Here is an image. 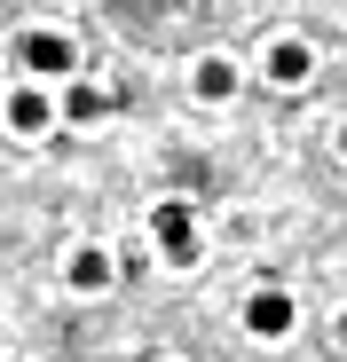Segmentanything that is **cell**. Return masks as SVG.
Listing matches in <instances>:
<instances>
[{"label":"cell","instance_id":"1","mask_svg":"<svg viewBox=\"0 0 347 362\" xmlns=\"http://www.w3.org/2000/svg\"><path fill=\"white\" fill-rule=\"evenodd\" d=\"M150 236H158V252H166L174 268H198V221H190V205H182V197L150 205Z\"/></svg>","mask_w":347,"mask_h":362},{"label":"cell","instance_id":"2","mask_svg":"<svg viewBox=\"0 0 347 362\" xmlns=\"http://www.w3.org/2000/svg\"><path fill=\"white\" fill-rule=\"evenodd\" d=\"M245 331L253 339H284V331H292V299H284V291H253L245 299Z\"/></svg>","mask_w":347,"mask_h":362},{"label":"cell","instance_id":"3","mask_svg":"<svg viewBox=\"0 0 347 362\" xmlns=\"http://www.w3.org/2000/svg\"><path fill=\"white\" fill-rule=\"evenodd\" d=\"M24 64H32L40 79H72V40H64V32H32V40H24Z\"/></svg>","mask_w":347,"mask_h":362},{"label":"cell","instance_id":"4","mask_svg":"<svg viewBox=\"0 0 347 362\" xmlns=\"http://www.w3.org/2000/svg\"><path fill=\"white\" fill-rule=\"evenodd\" d=\"M308 71H316V47H300V40L268 47V79H276V87H308Z\"/></svg>","mask_w":347,"mask_h":362},{"label":"cell","instance_id":"5","mask_svg":"<svg viewBox=\"0 0 347 362\" xmlns=\"http://www.w3.org/2000/svg\"><path fill=\"white\" fill-rule=\"evenodd\" d=\"M198 95L205 103H229V95H237V64H229V55H205V64H198Z\"/></svg>","mask_w":347,"mask_h":362},{"label":"cell","instance_id":"6","mask_svg":"<svg viewBox=\"0 0 347 362\" xmlns=\"http://www.w3.org/2000/svg\"><path fill=\"white\" fill-rule=\"evenodd\" d=\"M8 127H16V134H40V127H47V95H40V87H16V95H8Z\"/></svg>","mask_w":347,"mask_h":362},{"label":"cell","instance_id":"7","mask_svg":"<svg viewBox=\"0 0 347 362\" xmlns=\"http://www.w3.org/2000/svg\"><path fill=\"white\" fill-rule=\"evenodd\" d=\"M64 284H72V291H103V284H110V260H103V252H72Z\"/></svg>","mask_w":347,"mask_h":362},{"label":"cell","instance_id":"8","mask_svg":"<svg viewBox=\"0 0 347 362\" xmlns=\"http://www.w3.org/2000/svg\"><path fill=\"white\" fill-rule=\"evenodd\" d=\"M103 103H110V95H103V87H72V118H95V110H103Z\"/></svg>","mask_w":347,"mask_h":362},{"label":"cell","instance_id":"9","mask_svg":"<svg viewBox=\"0 0 347 362\" xmlns=\"http://www.w3.org/2000/svg\"><path fill=\"white\" fill-rule=\"evenodd\" d=\"M339 339H347V315H339Z\"/></svg>","mask_w":347,"mask_h":362},{"label":"cell","instance_id":"10","mask_svg":"<svg viewBox=\"0 0 347 362\" xmlns=\"http://www.w3.org/2000/svg\"><path fill=\"white\" fill-rule=\"evenodd\" d=\"M339 150H347V127H339Z\"/></svg>","mask_w":347,"mask_h":362}]
</instances>
